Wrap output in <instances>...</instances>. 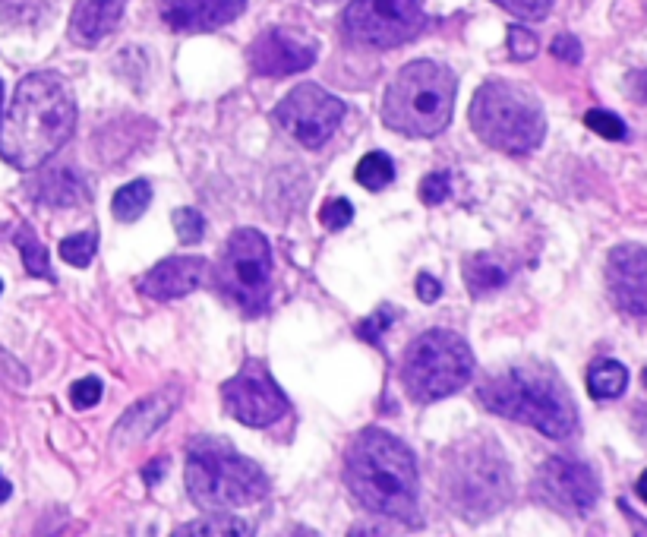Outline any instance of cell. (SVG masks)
Segmentation results:
<instances>
[{
    "instance_id": "obj_12",
    "label": "cell",
    "mask_w": 647,
    "mask_h": 537,
    "mask_svg": "<svg viewBox=\"0 0 647 537\" xmlns=\"http://www.w3.org/2000/svg\"><path fill=\"white\" fill-rule=\"evenodd\" d=\"M221 402L225 411L244 427H269L288 414L291 402L281 392V386L272 380L262 361H247L237 376L221 386Z\"/></svg>"
},
{
    "instance_id": "obj_34",
    "label": "cell",
    "mask_w": 647,
    "mask_h": 537,
    "mask_svg": "<svg viewBox=\"0 0 647 537\" xmlns=\"http://www.w3.org/2000/svg\"><path fill=\"white\" fill-rule=\"evenodd\" d=\"M537 35L531 29H524V26H512L509 29V51L515 61H531V57L537 54Z\"/></svg>"
},
{
    "instance_id": "obj_11",
    "label": "cell",
    "mask_w": 647,
    "mask_h": 537,
    "mask_svg": "<svg viewBox=\"0 0 647 537\" xmlns=\"http://www.w3.org/2000/svg\"><path fill=\"white\" fill-rule=\"evenodd\" d=\"M345 117L348 105L316 83H303L291 89L275 108V121L307 149L326 146Z\"/></svg>"
},
{
    "instance_id": "obj_28",
    "label": "cell",
    "mask_w": 647,
    "mask_h": 537,
    "mask_svg": "<svg viewBox=\"0 0 647 537\" xmlns=\"http://www.w3.org/2000/svg\"><path fill=\"white\" fill-rule=\"evenodd\" d=\"M584 124H588V130H594L597 136L613 139V143H619V139L629 136V130H625V124H622V117H616L613 111H600V108H594V111L584 114Z\"/></svg>"
},
{
    "instance_id": "obj_45",
    "label": "cell",
    "mask_w": 647,
    "mask_h": 537,
    "mask_svg": "<svg viewBox=\"0 0 647 537\" xmlns=\"http://www.w3.org/2000/svg\"><path fill=\"white\" fill-rule=\"evenodd\" d=\"M644 383H647V373H644Z\"/></svg>"
},
{
    "instance_id": "obj_44",
    "label": "cell",
    "mask_w": 647,
    "mask_h": 537,
    "mask_svg": "<svg viewBox=\"0 0 647 537\" xmlns=\"http://www.w3.org/2000/svg\"><path fill=\"white\" fill-rule=\"evenodd\" d=\"M0 294H4V282H0Z\"/></svg>"
},
{
    "instance_id": "obj_32",
    "label": "cell",
    "mask_w": 647,
    "mask_h": 537,
    "mask_svg": "<svg viewBox=\"0 0 647 537\" xmlns=\"http://www.w3.org/2000/svg\"><path fill=\"white\" fill-rule=\"evenodd\" d=\"M351 218H354V206L348 200H329L326 206H322L319 212V222L326 225L329 231H341V228H348L351 225Z\"/></svg>"
},
{
    "instance_id": "obj_35",
    "label": "cell",
    "mask_w": 647,
    "mask_h": 537,
    "mask_svg": "<svg viewBox=\"0 0 647 537\" xmlns=\"http://www.w3.org/2000/svg\"><path fill=\"white\" fill-rule=\"evenodd\" d=\"M550 51H553V57H559V61H565V64H578L581 61V45H578V38H572V35H559L556 42L550 45Z\"/></svg>"
},
{
    "instance_id": "obj_36",
    "label": "cell",
    "mask_w": 647,
    "mask_h": 537,
    "mask_svg": "<svg viewBox=\"0 0 647 537\" xmlns=\"http://www.w3.org/2000/svg\"><path fill=\"white\" fill-rule=\"evenodd\" d=\"M392 313H395L392 307H382L376 316H370V320L360 326V335H363V338H373V342H379L382 329H389V326H392V320H389Z\"/></svg>"
},
{
    "instance_id": "obj_4",
    "label": "cell",
    "mask_w": 647,
    "mask_h": 537,
    "mask_svg": "<svg viewBox=\"0 0 647 537\" xmlns=\"http://www.w3.org/2000/svg\"><path fill=\"white\" fill-rule=\"evenodd\" d=\"M184 481L193 503L206 512L253 506L269 493L266 471L247 455H240L231 443L212 440V436L190 443Z\"/></svg>"
},
{
    "instance_id": "obj_6",
    "label": "cell",
    "mask_w": 647,
    "mask_h": 537,
    "mask_svg": "<svg viewBox=\"0 0 647 537\" xmlns=\"http://www.w3.org/2000/svg\"><path fill=\"white\" fill-rule=\"evenodd\" d=\"M471 127L490 149L528 155L547 136V117L524 86L512 79H490L477 89L471 102Z\"/></svg>"
},
{
    "instance_id": "obj_21",
    "label": "cell",
    "mask_w": 647,
    "mask_h": 537,
    "mask_svg": "<svg viewBox=\"0 0 647 537\" xmlns=\"http://www.w3.org/2000/svg\"><path fill=\"white\" fill-rule=\"evenodd\" d=\"M505 278H509V272H505L487 253H477V256H468V260H464V285H468V291L474 297L493 294L496 288L505 285Z\"/></svg>"
},
{
    "instance_id": "obj_23",
    "label": "cell",
    "mask_w": 647,
    "mask_h": 537,
    "mask_svg": "<svg viewBox=\"0 0 647 537\" xmlns=\"http://www.w3.org/2000/svg\"><path fill=\"white\" fill-rule=\"evenodd\" d=\"M149 206H152V187L146 181H130L127 187H120L111 200V209L120 222H136Z\"/></svg>"
},
{
    "instance_id": "obj_10",
    "label": "cell",
    "mask_w": 647,
    "mask_h": 537,
    "mask_svg": "<svg viewBox=\"0 0 647 537\" xmlns=\"http://www.w3.org/2000/svg\"><path fill=\"white\" fill-rule=\"evenodd\" d=\"M446 477L452 481V503L474 519L502 509L509 500V468H505L502 455L480 449L477 443L458 455Z\"/></svg>"
},
{
    "instance_id": "obj_25",
    "label": "cell",
    "mask_w": 647,
    "mask_h": 537,
    "mask_svg": "<svg viewBox=\"0 0 647 537\" xmlns=\"http://www.w3.org/2000/svg\"><path fill=\"white\" fill-rule=\"evenodd\" d=\"M16 247H19V253H23V263H26V269H29L32 275L54 282L51 266H48V250H45L42 241H38L35 231H32L29 225H19V231H16Z\"/></svg>"
},
{
    "instance_id": "obj_19",
    "label": "cell",
    "mask_w": 647,
    "mask_h": 537,
    "mask_svg": "<svg viewBox=\"0 0 647 537\" xmlns=\"http://www.w3.org/2000/svg\"><path fill=\"white\" fill-rule=\"evenodd\" d=\"M32 193H35V203H42V206H83V203H89L86 181L70 165L45 171L32 184Z\"/></svg>"
},
{
    "instance_id": "obj_20",
    "label": "cell",
    "mask_w": 647,
    "mask_h": 537,
    "mask_svg": "<svg viewBox=\"0 0 647 537\" xmlns=\"http://www.w3.org/2000/svg\"><path fill=\"white\" fill-rule=\"evenodd\" d=\"M174 408V395L165 399V395H152V399L133 405L124 417H120V427L114 433L117 443H139L146 440L149 433H155L161 424H165V417L171 414Z\"/></svg>"
},
{
    "instance_id": "obj_30",
    "label": "cell",
    "mask_w": 647,
    "mask_h": 537,
    "mask_svg": "<svg viewBox=\"0 0 647 537\" xmlns=\"http://www.w3.org/2000/svg\"><path fill=\"white\" fill-rule=\"evenodd\" d=\"M502 10H509L518 19H528V23H540L547 19V13L553 10L556 0H496Z\"/></svg>"
},
{
    "instance_id": "obj_39",
    "label": "cell",
    "mask_w": 647,
    "mask_h": 537,
    "mask_svg": "<svg viewBox=\"0 0 647 537\" xmlns=\"http://www.w3.org/2000/svg\"><path fill=\"white\" fill-rule=\"evenodd\" d=\"M165 459H155L152 465H146V471H143V477H146V484L152 487V484H158L161 481V474H165Z\"/></svg>"
},
{
    "instance_id": "obj_16",
    "label": "cell",
    "mask_w": 647,
    "mask_h": 537,
    "mask_svg": "<svg viewBox=\"0 0 647 537\" xmlns=\"http://www.w3.org/2000/svg\"><path fill=\"white\" fill-rule=\"evenodd\" d=\"M209 263L202 256H171L139 278V291L152 301H177L206 282Z\"/></svg>"
},
{
    "instance_id": "obj_18",
    "label": "cell",
    "mask_w": 647,
    "mask_h": 537,
    "mask_svg": "<svg viewBox=\"0 0 647 537\" xmlns=\"http://www.w3.org/2000/svg\"><path fill=\"white\" fill-rule=\"evenodd\" d=\"M127 0H79L70 16V42L79 48H92L108 38L124 19Z\"/></svg>"
},
{
    "instance_id": "obj_37",
    "label": "cell",
    "mask_w": 647,
    "mask_h": 537,
    "mask_svg": "<svg viewBox=\"0 0 647 537\" xmlns=\"http://www.w3.org/2000/svg\"><path fill=\"white\" fill-rule=\"evenodd\" d=\"M442 294V285L436 282V278L430 275V272H423V275H417V297L420 301H427V304H433L436 297Z\"/></svg>"
},
{
    "instance_id": "obj_38",
    "label": "cell",
    "mask_w": 647,
    "mask_h": 537,
    "mask_svg": "<svg viewBox=\"0 0 647 537\" xmlns=\"http://www.w3.org/2000/svg\"><path fill=\"white\" fill-rule=\"evenodd\" d=\"M629 92H632V98H647V67L644 70H635V73H629Z\"/></svg>"
},
{
    "instance_id": "obj_1",
    "label": "cell",
    "mask_w": 647,
    "mask_h": 537,
    "mask_svg": "<svg viewBox=\"0 0 647 537\" xmlns=\"http://www.w3.org/2000/svg\"><path fill=\"white\" fill-rule=\"evenodd\" d=\"M76 127V98L57 73L19 79L7 114H0V158L32 171L54 158Z\"/></svg>"
},
{
    "instance_id": "obj_31",
    "label": "cell",
    "mask_w": 647,
    "mask_h": 537,
    "mask_svg": "<svg viewBox=\"0 0 647 537\" xmlns=\"http://www.w3.org/2000/svg\"><path fill=\"white\" fill-rule=\"evenodd\" d=\"M449 190H452V177L449 171H433L420 181V200L427 206H439L449 200Z\"/></svg>"
},
{
    "instance_id": "obj_33",
    "label": "cell",
    "mask_w": 647,
    "mask_h": 537,
    "mask_svg": "<svg viewBox=\"0 0 647 537\" xmlns=\"http://www.w3.org/2000/svg\"><path fill=\"white\" fill-rule=\"evenodd\" d=\"M70 402L73 408L79 411H86V408H95L101 402V380H95V376H86V380H79L70 386Z\"/></svg>"
},
{
    "instance_id": "obj_43",
    "label": "cell",
    "mask_w": 647,
    "mask_h": 537,
    "mask_svg": "<svg viewBox=\"0 0 647 537\" xmlns=\"http://www.w3.org/2000/svg\"><path fill=\"white\" fill-rule=\"evenodd\" d=\"M313 4H335V0H313Z\"/></svg>"
},
{
    "instance_id": "obj_15",
    "label": "cell",
    "mask_w": 647,
    "mask_h": 537,
    "mask_svg": "<svg viewBox=\"0 0 647 537\" xmlns=\"http://www.w3.org/2000/svg\"><path fill=\"white\" fill-rule=\"evenodd\" d=\"M606 285L613 301L632 316H647V247L622 244L606 260Z\"/></svg>"
},
{
    "instance_id": "obj_40",
    "label": "cell",
    "mask_w": 647,
    "mask_h": 537,
    "mask_svg": "<svg viewBox=\"0 0 647 537\" xmlns=\"http://www.w3.org/2000/svg\"><path fill=\"white\" fill-rule=\"evenodd\" d=\"M10 493H13V487H10V481L4 474H0V503H7L10 500Z\"/></svg>"
},
{
    "instance_id": "obj_9",
    "label": "cell",
    "mask_w": 647,
    "mask_h": 537,
    "mask_svg": "<svg viewBox=\"0 0 647 537\" xmlns=\"http://www.w3.org/2000/svg\"><path fill=\"white\" fill-rule=\"evenodd\" d=\"M341 23L357 45L386 51L417 38L427 16H423L420 0H351Z\"/></svg>"
},
{
    "instance_id": "obj_3",
    "label": "cell",
    "mask_w": 647,
    "mask_h": 537,
    "mask_svg": "<svg viewBox=\"0 0 647 537\" xmlns=\"http://www.w3.org/2000/svg\"><path fill=\"white\" fill-rule=\"evenodd\" d=\"M477 399L487 411L528 424L550 440H565L578 427V411L569 389L553 370L543 367H509L487 376L477 389Z\"/></svg>"
},
{
    "instance_id": "obj_29",
    "label": "cell",
    "mask_w": 647,
    "mask_h": 537,
    "mask_svg": "<svg viewBox=\"0 0 647 537\" xmlns=\"http://www.w3.org/2000/svg\"><path fill=\"white\" fill-rule=\"evenodd\" d=\"M174 231L180 237V244H196L202 241V234H206V218L190 206H180L174 212Z\"/></svg>"
},
{
    "instance_id": "obj_24",
    "label": "cell",
    "mask_w": 647,
    "mask_h": 537,
    "mask_svg": "<svg viewBox=\"0 0 647 537\" xmlns=\"http://www.w3.org/2000/svg\"><path fill=\"white\" fill-rule=\"evenodd\" d=\"M395 181V162L386 152H370L360 158L357 165V184L367 187V190H386Z\"/></svg>"
},
{
    "instance_id": "obj_17",
    "label": "cell",
    "mask_w": 647,
    "mask_h": 537,
    "mask_svg": "<svg viewBox=\"0 0 647 537\" xmlns=\"http://www.w3.org/2000/svg\"><path fill=\"white\" fill-rule=\"evenodd\" d=\"M244 10L247 0H161V19L177 32H212Z\"/></svg>"
},
{
    "instance_id": "obj_42",
    "label": "cell",
    "mask_w": 647,
    "mask_h": 537,
    "mask_svg": "<svg viewBox=\"0 0 647 537\" xmlns=\"http://www.w3.org/2000/svg\"><path fill=\"white\" fill-rule=\"evenodd\" d=\"M0 108H4V83H0Z\"/></svg>"
},
{
    "instance_id": "obj_26",
    "label": "cell",
    "mask_w": 647,
    "mask_h": 537,
    "mask_svg": "<svg viewBox=\"0 0 647 537\" xmlns=\"http://www.w3.org/2000/svg\"><path fill=\"white\" fill-rule=\"evenodd\" d=\"M177 537H190V534H231V537H244V534H253V528L244 522V519H234V515H212V519H199V522H190L184 528L174 531Z\"/></svg>"
},
{
    "instance_id": "obj_22",
    "label": "cell",
    "mask_w": 647,
    "mask_h": 537,
    "mask_svg": "<svg viewBox=\"0 0 647 537\" xmlns=\"http://www.w3.org/2000/svg\"><path fill=\"white\" fill-rule=\"evenodd\" d=\"M629 386V370L613 357H600L588 370V392L594 399H619Z\"/></svg>"
},
{
    "instance_id": "obj_8",
    "label": "cell",
    "mask_w": 647,
    "mask_h": 537,
    "mask_svg": "<svg viewBox=\"0 0 647 537\" xmlns=\"http://www.w3.org/2000/svg\"><path fill=\"white\" fill-rule=\"evenodd\" d=\"M218 288L247 316L272 304V247L256 228H237L218 253Z\"/></svg>"
},
{
    "instance_id": "obj_13",
    "label": "cell",
    "mask_w": 647,
    "mask_h": 537,
    "mask_svg": "<svg viewBox=\"0 0 647 537\" xmlns=\"http://www.w3.org/2000/svg\"><path fill=\"white\" fill-rule=\"evenodd\" d=\"M537 493L562 512L584 515L600 500V481L588 465L556 455L537 471Z\"/></svg>"
},
{
    "instance_id": "obj_14",
    "label": "cell",
    "mask_w": 647,
    "mask_h": 537,
    "mask_svg": "<svg viewBox=\"0 0 647 537\" xmlns=\"http://www.w3.org/2000/svg\"><path fill=\"white\" fill-rule=\"evenodd\" d=\"M316 42L291 29H266L250 48V67L259 76H294L316 64Z\"/></svg>"
},
{
    "instance_id": "obj_2",
    "label": "cell",
    "mask_w": 647,
    "mask_h": 537,
    "mask_svg": "<svg viewBox=\"0 0 647 537\" xmlns=\"http://www.w3.org/2000/svg\"><path fill=\"white\" fill-rule=\"evenodd\" d=\"M345 481L367 512L401 522L417 519V459L389 430L370 427L357 433L345 455Z\"/></svg>"
},
{
    "instance_id": "obj_7",
    "label": "cell",
    "mask_w": 647,
    "mask_h": 537,
    "mask_svg": "<svg viewBox=\"0 0 647 537\" xmlns=\"http://www.w3.org/2000/svg\"><path fill=\"white\" fill-rule=\"evenodd\" d=\"M474 380V354L461 335L430 329L417 335L404 351L401 383L417 402H439L461 392Z\"/></svg>"
},
{
    "instance_id": "obj_41",
    "label": "cell",
    "mask_w": 647,
    "mask_h": 537,
    "mask_svg": "<svg viewBox=\"0 0 647 537\" xmlns=\"http://www.w3.org/2000/svg\"><path fill=\"white\" fill-rule=\"evenodd\" d=\"M638 496H641V500L647 503V471H644V474L638 477Z\"/></svg>"
},
{
    "instance_id": "obj_5",
    "label": "cell",
    "mask_w": 647,
    "mask_h": 537,
    "mask_svg": "<svg viewBox=\"0 0 647 537\" xmlns=\"http://www.w3.org/2000/svg\"><path fill=\"white\" fill-rule=\"evenodd\" d=\"M458 79L449 67L436 61H414L401 67L386 89L382 121L401 136H439L449 127L455 111Z\"/></svg>"
},
{
    "instance_id": "obj_27",
    "label": "cell",
    "mask_w": 647,
    "mask_h": 537,
    "mask_svg": "<svg viewBox=\"0 0 647 537\" xmlns=\"http://www.w3.org/2000/svg\"><path fill=\"white\" fill-rule=\"evenodd\" d=\"M95 250H98V234L95 231L70 234V237H64V244H60V256H64V263H70L76 269H86L92 263Z\"/></svg>"
}]
</instances>
